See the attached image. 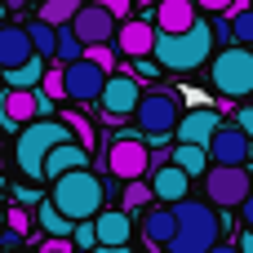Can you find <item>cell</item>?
Returning <instances> with one entry per match:
<instances>
[{
	"label": "cell",
	"mask_w": 253,
	"mask_h": 253,
	"mask_svg": "<svg viewBox=\"0 0 253 253\" xmlns=\"http://www.w3.org/2000/svg\"><path fill=\"white\" fill-rule=\"evenodd\" d=\"M213 27L205 22V18H196L191 27H182V31H160L156 27V49H151V58L165 67V71H196V67H205L209 58H213Z\"/></svg>",
	"instance_id": "cell-1"
},
{
	"label": "cell",
	"mask_w": 253,
	"mask_h": 253,
	"mask_svg": "<svg viewBox=\"0 0 253 253\" xmlns=\"http://www.w3.org/2000/svg\"><path fill=\"white\" fill-rule=\"evenodd\" d=\"M173 218H178V227H173V240H169V249L173 253H209L218 245V236H222V218H218V209L205 200H191V196H182L178 205H173Z\"/></svg>",
	"instance_id": "cell-2"
},
{
	"label": "cell",
	"mask_w": 253,
	"mask_h": 253,
	"mask_svg": "<svg viewBox=\"0 0 253 253\" xmlns=\"http://www.w3.org/2000/svg\"><path fill=\"white\" fill-rule=\"evenodd\" d=\"M62 138H76L62 116H36V120H27L22 133H18V142H13V160H18V169H22V178L40 182V178H44V156H49V147L62 142Z\"/></svg>",
	"instance_id": "cell-3"
},
{
	"label": "cell",
	"mask_w": 253,
	"mask_h": 253,
	"mask_svg": "<svg viewBox=\"0 0 253 253\" xmlns=\"http://www.w3.org/2000/svg\"><path fill=\"white\" fill-rule=\"evenodd\" d=\"M49 200H53L71 222H80V218H98V209H102V200H107V187H102L98 173L84 165V169H67V173H58Z\"/></svg>",
	"instance_id": "cell-4"
},
{
	"label": "cell",
	"mask_w": 253,
	"mask_h": 253,
	"mask_svg": "<svg viewBox=\"0 0 253 253\" xmlns=\"http://www.w3.org/2000/svg\"><path fill=\"white\" fill-rule=\"evenodd\" d=\"M133 120H138V129H142L151 142H165V138H173V129H178V120H182V98H178L173 89H147V93L138 98Z\"/></svg>",
	"instance_id": "cell-5"
},
{
	"label": "cell",
	"mask_w": 253,
	"mask_h": 253,
	"mask_svg": "<svg viewBox=\"0 0 253 253\" xmlns=\"http://www.w3.org/2000/svg\"><path fill=\"white\" fill-rule=\"evenodd\" d=\"M209 76H213V89L222 98H249L253 93V49L249 44H231V49L213 53Z\"/></svg>",
	"instance_id": "cell-6"
},
{
	"label": "cell",
	"mask_w": 253,
	"mask_h": 253,
	"mask_svg": "<svg viewBox=\"0 0 253 253\" xmlns=\"http://www.w3.org/2000/svg\"><path fill=\"white\" fill-rule=\"evenodd\" d=\"M200 182H205V196H209L213 209H240L245 196H249L253 173L245 165H209Z\"/></svg>",
	"instance_id": "cell-7"
},
{
	"label": "cell",
	"mask_w": 253,
	"mask_h": 253,
	"mask_svg": "<svg viewBox=\"0 0 253 253\" xmlns=\"http://www.w3.org/2000/svg\"><path fill=\"white\" fill-rule=\"evenodd\" d=\"M138 98H142V80L129 76V71H111L107 84H102V93H98L102 120H107V125H125V120H133Z\"/></svg>",
	"instance_id": "cell-8"
},
{
	"label": "cell",
	"mask_w": 253,
	"mask_h": 253,
	"mask_svg": "<svg viewBox=\"0 0 253 253\" xmlns=\"http://www.w3.org/2000/svg\"><path fill=\"white\" fill-rule=\"evenodd\" d=\"M147 169H151V147L147 142H138L133 133L111 138V147H107V173L111 178L129 182V178H147Z\"/></svg>",
	"instance_id": "cell-9"
},
{
	"label": "cell",
	"mask_w": 253,
	"mask_h": 253,
	"mask_svg": "<svg viewBox=\"0 0 253 253\" xmlns=\"http://www.w3.org/2000/svg\"><path fill=\"white\" fill-rule=\"evenodd\" d=\"M107 76H111V71L98 67L89 53H80L76 62H62V80H67V98H71V102H98Z\"/></svg>",
	"instance_id": "cell-10"
},
{
	"label": "cell",
	"mask_w": 253,
	"mask_h": 253,
	"mask_svg": "<svg viewBox=\"0 0 253 253\" xmlns=\"http://www.w3.org/2000/svg\"><path fill=\"white\" fill-rule=\"evenodd\" d=\"M116 27H120V18H116L107 4H98V0L80 4V9H76V18H71V31H76L84 44H102V40H116Z\"/></svg>",
	"instance_id": "cell-11"
},
{
	"label": "cell",
	"mask_w": 253,
	"mask_h": 253,
	"mask_svg": "<svg viewBox=\"0 0 253 253\" xmlns=\"http://www.w3.org/2000/svg\"><path fill=\"white\" fill-rule=\"evenodd\" d=\"M205 147H209V160L213 165H245L249 160V133L240 125H227V120L213 129V138Z\"/></svg>",
	"instance_id": "cell-12"
},
{
	"label": "cell",
	"mask_w": 253,
	"mask_h": 253,
	"mask_svg": "<svg viewBox=\"0 0 253 253\" xmlns=\"http://www.w3.org/2000/svg\"><path fill=\"white\" fill-rule=\"evenodd\" d=\"M111 44H116L125 58H147V53L156 49V22H147V18H120Z\"/></svg>",
	"instance_id": "cell-13"
},
{
	"label": "cell",
	"mask_w": 253,
	"mask_h": 253,
	"mask_svg": "<svg viewBox=\"0 0 253 253\" xmlns=\"http://www.w3.org/2000/svg\"><path fill=\"white\" fill-rule=\"evenodd\" d=\"M84 165H89V147H84L80 138H62V142H53L49 156H44V182H53V178L67 173V169H84Z\"/></svg>",
	"instance_id": "cell-14"
},
{
	"label": "cell",
	"mask_w": 253,
	"mask_h": 253,
	"mask_svg": "<svg viewBox=\"0 0 253 253\" xmlns=\"http://www.w3.org/2000/svg\"><path fill=\"white\" fill-rule=\"evenodd\" d=\"M151 191H156V200H165V205H178V200L191 191V173H187V169H178L173 160H156Z\"/></svg>",
	"instance_id": "cell-15"
},
{
	"label": "cell",
	"mask_w": 253,
	"mask_h": 253,
	"mask_svg": "<svg viewBox=\"0 0 253 253\" xmlns=\"http://www.w3.org/2000/svg\"><path fill=\"white\" fill-rule=\"evenodd\" d=\"M93 227H98V245H102V249H125V245L133 240L129 209H98Z\"/></svg>",
	"instance_id": "cell-16"
},
{
	"label": "cell",
	"mask_w": 253,
	"mask_h": 253,
	"mask_svg": "<svg viewBox=\"0 0 253 253\" xmlns=\"http://www.w3.org/2000/svg\"><path fill=\"white\" fill-rule=\"evenodd\" d=\"M218 125H222V111H213V107L182 111V120H178V129H173V138H178V142H209Z\"/></svg>",
	"instance_id": "cell-17"
},
{
	"label": "cell",
	"mask_w": 253,
	"mask_h": 253,
	"mask_svg": "<svg viewBox=\"0 0 253 253\" xmlns=\"http://www.w3.org/2000/svg\"><path fill=\"white\" fill-rule=\"evenodd\" d=\"M36 116H40L36 89H13V84H4V93H0V125H27V120H36Z\"/></svg>",
	"instance_id": "cell-18"
},
{
	"label": "cell",
	"mask_w": 253,
	"mask_h": 253,
	"mask_svg": "<svg viewBox=\"0 0 253 253\" xmlns=\"http://www.w3.org/2000/svg\"><path fill=\"white\" fill-rule=\"evenodd\" d=\"M173 227H178V218H173V205H165V200L156 209H147V218H142V236H147L151 249H169Z\"/></svg>",
	"instance_id": "cell-19"
},
{
	"label": "cell",
	"mask_w": 253,
	"mask_h": 253,
	"mask_svg": "<svg viewBox=\"0 0 253 253\" xmlns=\"http://www.w3.org/2000/svg\"><path fill=\"white\" fill-rule=\"evenodd\" d=\"M31 53H36V44H31L27 27H13V22H4V27H0V71H4V67H18V62H27Z\"/></svg>",
	"instance_id": "cell-20"
},
{
	"label": "cell",
	"mask_w": 253,
	"mask_h": 253,
	"mask_svg": "<svg viewBox=\"0 0 253 253\" xmlns=\"http://www.w3.org/2000/svg\"><path fill=\"white\" fill-rule=\"evenodd\" d=\"M196 18H200L196 0H160V4H156V27H160V31H182V27H191Z\"/></svg>",
	"instance_id": "cell-21"
},
{
	"label": "cell",
	"mask_w": 253,
	"mask_h": 253,
	"mask_svg": "<svg viewBox=\"0 0 253 253\" xmlns=\"http://www.w3.org/2000/svg\"><path fill=\"white\" fill-rule=\"evenodd\" d=\"M173 165L187 169L191 178H205V169H209L213 160H209V147H205V142H178V147H173Z\"/></svg>",
	"instance_id": "cell-22"
},
{
	"label": "cell",
	"mask_w": 253,
	"mask_h": 253,
	"mask_svg": "<svg viewBox=\"0 0 253 253\" xmlns=\"http://www.w3.org/2000/svg\"><path fill=\"white\" fill-rule=\"evenodd\" d=\"M40 76H44V58H40V53H31V58L18 62V67H4V84H13V89H36Z\"/></svg>",
	"instance_id": "cell-23"
},
{
	"label": "cell",
	"mask_w": 253,
	"mask_h": 253,
	"mask_svg": "<svg viewBox=\"0 0 253 253\" xmlns=\"http://www.w3.org/2000/svg\"><path fill=\"white\" fill-rule=\"evenodd\" d=\"M36 222L44 227V236H71V227H76L53 200H40V205H36Z\"/></svg>",
	"instance_id": "cell-24"
},
{
	"label": "cell",
	"mask_w": 253,
	"mask_h": 253,
	"mask_svg": "<svg viewBox=\"0 0 253 253\" xmlns=\"http://www.w3.org/2000/svg\"><path fill=\"white\" fill-rule=\"evenodd\" d=\"M27 36H31L36 53L49 62V58H53V49H58V27H53V22H44V18H36V22H27Z\"/></svg>",
	"instance_id": "cell-25"
},
{
	"label": "cell",
	"mask_w": 253,
	"mask_h": 253,
	"mask_svg": "<svg viewBox=\"0 0 253 253\" xmlns=\"http://www.w3.org/2000/svg\"><path fill=\"white\" fill-rule=\"evenodd\" d=\"M84 53V40L71 31V22L67 27H58V49H53V62H76Z\"/></svg>",
	"instance_id": "cell-26"
},
{
	"label": "cell",
	"mask_w": 253,
	"mask_h": 253,
	"mask_svg": "<svg viewBox=\"0 0 253 253\" xmlns=\"http://www.w3.org/2000/svg\"><path fill=\"white\" fill-rule=\"evenodd\" d=\"M76 9H80V0H44V4H40V18L53 22V27H67V22L76 18Z\"/></svg>",
	"instance_id": "cell-27"
},
{
	"label": "cell",
	"mask_w": 253,
	"mask_h": 253,
	"mask_svg": "<svg viewBox=\"0 0 253 253\" xmlns=\"http://www.w3.org/2000/svg\"><path fill=\"white\" fill-rule=\"evenodd\" d=\"M151 200H156V191H151L142 178H129V182H125V209H129V213H133V209H147Z\"/></svg>",
	"instance_id": "cell-28"
},
{
	"label": "cell",
	"mask_w": 253,
	"mask_h": 253,
	"mask_svg": "<svg viewBox=\"0 0 253 253\" xmlns=\"http://www.w3.org/2000/svg\"><path fill=\"white\" fill-rule=\"evenodd\" d=\"M227 22H231V40H240V44H253V4L236 9V13H227Z\"/></svg>",
	"instance_id": "cell-29"
},
{
	"label": "cell",
	"mask_w": 253,
	"mask_h": 253,
	"mask_svg": "<svg viewBox=\"0 0 253 253\" xmlns=\"http://www.w3.org/2000/svg\"><path fill=\"white\" fill-rule=\"evenodd\" d=\"M58 116H62V120L71 125V133H76V138H80V142L93 151V142H98V138H93V120H89L84 111H58Z\"/></svg>",
	"instance_id": "cell-30"
},
{
	"label": "cell",
	"mask_w": 253,
	"mask_h": 253,
	"mask_svg": "<svg viewBox=\"0 0 253 253\" xmlns=\"http://www.w3.org/2000/svg\"><path fill=\"white\" fill-rule=\"evenodd\" d=\"M40 89L53 98V102H62L67 98V80H62V62H53V67H44V76H40Z\"/></svg>",
	"instance_id": "cell-31"
},
{
	"label": "cell",
	"mask_w": 253,
	"mask_h": 253,
	"mask_svg": "<svg viewBox=\"0 0 253 253\" xmlns=\"http://www.w3.org/2000/svg\"><path fill=\"white\" fill-rule=\"evenodd\" d=\"M31 222H36V218L22 209V200H18L13 209H4V227H9V231H18V236H31Z\"/></svg>",
	"instance_id": "cell-32"
},
{
	"label": "cell",
	"mask_w": 253,
	"mask_h": 253,
	"mask_svg": "<svg viewBox=\"0 0 253 253\" xmlns=\"http://www.w3.org/2000/svg\"><path fill=\"white\" fill-rule=\"evenodd\" d=\"M71 245H76V249H93V245H98V227H93V218H80V222L71 227Z\"/></svg>",
	"instance_id": "cell-33"
},
{
	"label": "cell",
	"mask_w": 253,
	"mask_h": 253,
	"mask_svg": "<svg viewBox=\"0 0 253 253\" xmlns=\"http://www.w3.org/2000/svg\"><path fill=\"white\" fill-rule=\"evenodd\" d=\"M84 53L98 62V67H107V71H116V49H111V40H102V44H84Z\"/></svg>",
	"instance_id": "cell-34"
},
{
	"label": "cell",
	"mask_w": 253,
	"mask_h": 253,
	"mask_svg": "<svg viewBox=\"0 0 253 253\" xmlns=\"http://www.w3.org/2000/svg\"><path fill=\"white\" fill-rule=\"evenodd\" d=\"M129 62H133V76H138V80H156V76L165 71V67H160L151 53H147V58H129Z\"/></svg>",
	"instance_id": "cell-35"
},
{
	"label": "cell",
	"mask_w": 253,
	"mask_h": 253,
	"mask_svg": "<svg viewBox=\"0 0 253 253\" xmlns=\"http://www.w3.org/2000/svg\"><path fill=\"white\" fill-rule=\"evenodd\" d=\"M76 245H71V236H49L44 240V253H71Z\"/></svg>",
	"instance_id": "cell-36"
},
{
	"label": "cell",
	"mask_w": 253,
	"mask_h": 253,
	"mask_svg": "<svg viewBox=\"0 0 253 253\" xmlns=\"http://www.w3.org/2000/svg\"><path fill=\"white\" fill-rule=\"evenodd\" d=\"M196 9H200V13H227L231 0H196Z\"/></svg>",
	"instance_id": "cell-37"
},
{
	"label": "cell",
	"mask_w": 253,
	"mask_h": 253,
	"mask_svg": "<svg viewBox=\"0 0 253 253\" xmlns=\"http://www.w3.org/2000/svg\"><path fill=\"white\" fill-rule=\"evenodd\" d=\"M98 4H107L116 18H129V9H133V0H98Z\"/></svg>",
	"instance_id": "cell-38"
},
{
	"label": "cell",
	"mask_w": 253,
	"mask_h": 253,
	"mask_svg": "<svg viewBox=\"0 0 253 253\" xmlns=\"http://www.w3.org/2000/svg\"><path fill=\"white\" fill-rule=\"evenodd\" d=\"M236 125H240V129H245V133H249V138H253V107H245V111L236 116Z\"/></svg>",
	"instance_id": "cell-39"
},
{
	"label": "cell",
	"mask_w": 253,
	"mask_h": 253,
	"mask_svg": "<svg viewBox=\"0 0 253 253\" xmlns=\"http://www.w3.org/2000/svg\"><path fill=\"white\" fill-rule=\"evenodd\" d=\"M240 249H245V253H253V227L245 231V236H240Z\"/></svg>",
	"instance_id": "cell-40"
},
{
	"label": "cell",
	"mask_w": 253,
	"mask_h": 253,
	"mask_svg": "<svg viewBox=\"0 0 253 253\" xmlns=\"http://www.w3.org/2000/svg\"><path fill=\"white\" fill-rule=\"evenodd\" d=\"M4 9H9V4H4V0H0V18H4Z\"/></svg>",
	"instance_id": "cell-41"
},
{
	"label": "cell",
	"mask_w": 253,
	"mask_h": 253,
	"mask_svg": "<svg viewBox=\"0 0 253 253\" xmlns=\"http://www.w3.org/2000/svg\"><path fill=\"white\" fill-rule=\"evenodd\" d=\"M249 160H253V138H249Z\"/></svg>",
	"instance_id": "cell-42"
},
{
	"label": "cell",
	"mask_w": 253,
	"mask_h": 253,
	"mask_svg": "<svg viewBox=\"0 0 253 253\" xmlns=\"http://www.w3.org/2000/svg\"><path fill=\"white\" fill-rule=\"evenodd\" d=\"M0 227H4V209H0Z\"/></svg>",
	"instance_id": "cell-43"
},
{
	"label": "cell",
	"mask_w": 253,
	"mask_h": 253,
	"mask_svg": "<svg viewBox=\"0 0 253 253\" xmlns=\"http://www.w3.org/2000/svg\"><path fill=\"white\" fill-rule=\"evenodd\" d=\"M0 191H4V178H0Z\"/></svg>",
	"instance_id": "cell-44"
},
{
	"label": "cell",
	"mask_w": 253,
	"mask_h": 253,
	"mask_svg": "<svg viewBox=\"0 0 253 253\" xmlns=\"http://www.w3.org/2000/svg\"><path fill=\"white\" fill-rule=\"evenodd\" d=\"M0 80H4V71H0Z\"/></svg>",
	"instance_id": "cell-45"
}]
</instances>
